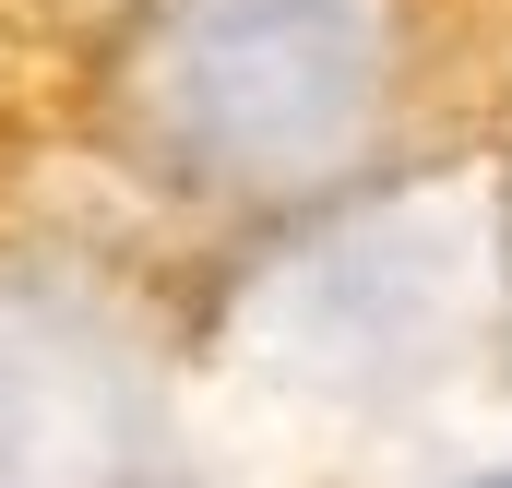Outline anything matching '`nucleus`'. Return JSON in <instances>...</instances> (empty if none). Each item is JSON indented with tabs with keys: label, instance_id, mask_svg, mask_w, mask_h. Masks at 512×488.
<instances>
[]
</instances>
